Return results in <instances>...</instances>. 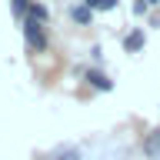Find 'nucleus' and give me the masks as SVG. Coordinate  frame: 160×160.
<instances>
[{
  "instance_id": "1",
  "label": "nucleus",
  "mask_w": 160,
  "mask_h": 160,
  "mask_svg": "<svg viewBox=\"0 0 160 160\" xmlns=\"http://www.w3.org/2000/svg\"><path fill=\"white\" fill-rule=\"evenodd\" d=\"M20 33H23V40H27V47L33 50V53H47V50H50V33H47V23L23 17V20H20Z\"/></svg>"
},
{
  "instance_id": "2",
  "label": "nucleus",
  "mask_w": 160,
  "mask_h": 160,
  "mask_svg": "<svg viewBox=\"0 0 160 160\" xmlns=\"http://www.w3.org/2000/svg\"><path fill=\"white\" fill-rule=\"evenodd\" d=\"M83 80L90 83V90H100V93H110V90H113V80H110L100 67H87L83 70Z\"/></svg>"
},
{
  "instance_id": "3",
  "label": "nucleus",
  "mask_w": 160,
  "mask_h": 160,
  "mask_svg": "<svg viewBox=\"0 0 160 160\" xmlns=\"http://www.w3.org/2000/svg\"><path fill=\"white\" fill-rule=\"evenodd\" d=\"M140 150H143L147 160H160V127H153L147 137H143V147Z\"/></svg>"
},
{
  "instance_id": "4",
  "label": "nucleus",
  "mask_w": 160,
  "mask_h": 160,
  "mask_svg": "<svg viewBox=\"0 0 160 160\" xmlns=\"http://www.w3.org/2000/svg\"><path fill=\"white\" fill-rule=\"evenodd\" d=\"M70 20H73L77 27H90V23H93V10L77 0V3H70Z\"/></svg>"
},
{
  "instance_id": "5",
  "label": "nucleus",
  "mask_w": 160,
  "mask_h": 160,
  "mask_svg": "<svg viewBox=\"0 0 160 160\" xmlns=\"http://www.w3.org/2000/svg\"><path fill=\"white\" fill-rule=\"evenodd\" d=\"M143 47H147V33L143 30H130L127 37H123V50L127 53H140Z\"/></svg>"
},
{
  "instance_id": "6",
  "label": "nucleus",
  "mask_w": 160,
  "mask_h": 160,
  "mask_svg": "<svg viewBox=\"0 0 160 160\" xmlns=\"http://www.w3.org/2000/svg\"><path fill=\"white\" fill-rule=\"evenodd\" d=\"M27 17H30V20H40V23H47V20H50V7H47V3H40V0H33V3L27 7Z\"/></svg>"
},
{
  "instance_id": "7",
  "label": "nucleus",
  "mask_w": 160,
  "mask_h": 160,
  "mask_svg": "<svg viewBox=\"0 0 160 160\" xmlns=\"http://www.w3.org/2000/svg\"><path fill=\"white\" fill-rule=\"evenodd\" d=\"M80 3H87L93 13H110V10H117L120 0H80Z\"/></svg>"
},
{
  "instance_id": "8",
  "label": "nucleus",
  "mask_w": 160,
  "mask_h": 160,
  "mask_svg": "<svg viewBox=\"0 0 160 160\" xmlns=\"http://www.w3.org/2000/svg\"><path fill=\"white\" fill-rule=\"evenodd\" d=\"M30 3H33V0H10V13H13L17 20H23V17H27V7H30Z\"/></svg>"
},
{
  "instance_id": "9",
  "label": "nucleus",
  "mask_w": 160,
  "mask_h": 160,
  "mask_svg": "<svg viewBox=\"0 0 160 160\" xmlns=\"http://www.w3.org/2000/svg\"><path fill=\"white\" fill-rule=\"evenodd\" d=\"M50 160H83V157H80L77 147H67V150H60L57 157H50Z\"/></svg>"
},
{
  "instance_id": "10",
  "label": "nucleus",
  "mask_w": 160,
  "mask_h": 160,
  "mask_svg": "<svg viewBox=\"0 0 160 160\" xmlns=\"http://www.w3.org/2000/svg\"><path fill=\"white\" fill-rule=\"evenodd\" d=\"M147 10H150L147 0H133V17H147Z\"/></svg>"
},
{
  "instance_id": "11",
  "label": "nucleus",
  "mask_w": 160,
  "mask_h": 160,
  "mask_svg": "<svg viewBox=\"0 0 160 160\" xmlns=\"http://www.w3.org/2000/svg\"><path fill=\"white\" fill-rule=\"evenodd\" d=\"M90 57H93V63H100V60H103V50L93 47V50H90Z\"/></svg>"
},
{
  "instance_id": "12",
  "label": "nucleus",
  "mask_w": 160,
  "mask_h": 160,
  "mask_svg": "<svg viewBox=\"0 0 160 160\" xmlns=\"http://www.w3.org/2000/svg\"><path fill=\"white\" fill-rule=\"evenodd\" d=\"M147 3H150V7H160V0H147Z\"/></svg>"
}]
</instances>
